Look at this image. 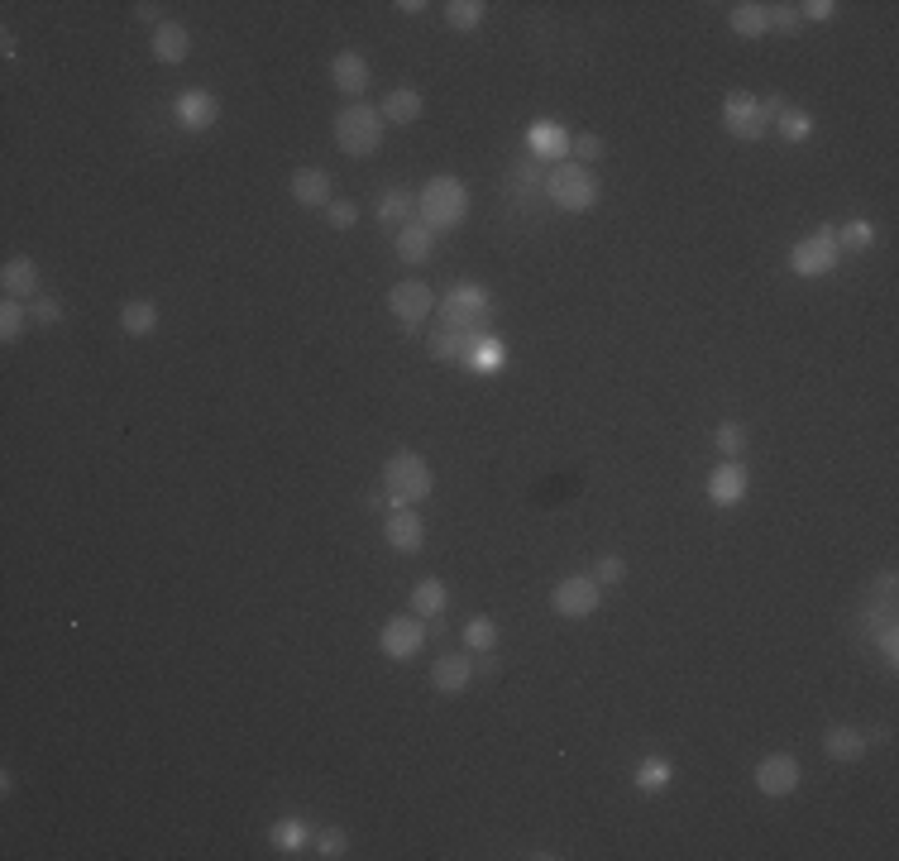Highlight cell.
<instances>
[{"label": "cell", "instance_id": "1", "mask_svg": "<svg viewBox=\"0 0 899 861\" xmlns=\"http://www.w3.org/2000/svg\"><path fill=\"white\" fill-rule=\"evenodd\" d=\"M469 216V187L460 177H431L417 197V221L426 230H455Z\"/></svg>", "mask_w": 899, "mask_h": 861}, {"label": "cell", "instance_id": "2", "mask_svg": "<svg viewBox=\"0 0 899 861\" xmlns=\"http://www.w3.org/2000/svg\"><path fill=\"white\" fill-rule=\"evenodd\" d=\"M383 488H388V498H393V508H412V503H426L431 498V464L412 455V450H397L393 460L383 464Z\"/></svg>", "mask_w": 899, "mask_h": 861}, {"label": "cell", "instance_id": "3", "mask_svg": "<svg viewBox=\"0 0 899 861\" xmlns=\"http://www.w3.org/2000/svg\"><path fill=\"white\" fill-rule=\"evenodd\" d=\"M383 111H373L364 101H350L345 111L335 115V144L345 149L350 158H369L378 154V144H383Z\"/></svg>", "mask_w": 899, "mask_h": 861}, {"label": "cell", "instance_id": "4", "mask_svg": "<svg viewBox=\"0 0 899 861\" xmlns=\"http://www.w3.org/2000/svg\"><path fill=\"white\" fill-rule=\"evenodd\" d=\"M546 197L560 206V211H589L598 201V177L584 168V163H555L546 173Z\"/></svg>", "mask_w": 899, "mask_h": 861}, {"label": "cell", "instance_id": "5", "mask_svg": "<svg viewBox=\"0 0 899 861\" xmlns=\"http://www.w3.org/2000/svg\"><path fill=\"white\" fill-rule=\"evenodd\" d=\"M837 230L833 225H823L818 235H809V240H799L790 249V268L799 273V278H823V273H833L837 268Z\"/></svg>", "mask_w": 899, "mask_h": 861}, {"label": "cell", "instance_id": "6", "mask_svg": "<svg viewBox=\"0 0 899 861\" xmlns=\"http://www.w3.org/2000/svg\"><path fill=\"white\" fill-rule=\"evenodd\" d=\"M488 311H493V297L474 283H460L445 292V326H479V331H488Z\"/></svg>", "mask_w": 899, "mask_h": 861}, {"label": "cell", "instance_id": "7", "mask_svg": "<svg viewBox=\"0 0 899 861\" xmlns=\"http://www.w3.org/2000/svg\"><path fill=\"white\" fill-rule=\"evenodd\" d=\"M550 608H555L560 618H589L593 608H598V584H593V574H570V579H560V584L550 589Z\"/></svg>", "mask_w": 899, "mask_h": 861}, {"label": "cell", "instance_id": "8", "mask_svg": "<svg viewBox=\"0 0 899 861\" xmlns=\"http://www.w3.org/2000/svg\"><path fill=\"white\" fill-rule=\"evenodd\" d=\"M723 125L732 139H761V134L770 130V120L761 115V101L746 96V91H732L723 101Z\"/></svg>", "mask_w": 899, "mask_h": 861}, {"label": "cell", "instance_id": "9", "mask_svg": "<svg viewBox=\"0 0 899 861\" xmlns=\"http://www.w3.org/2000/svg\"><path fill=\"white\" fill-rule=\"evenodd\" d=\"M756 790L770 799H785L799 790V761H794L790 751H775V756H766L761 766H756Z\"/></svg>", "mask_w": 899, "mask_h": 861}, {"label": "cell", "instance_id": "10", "mask_svg": "<svg viewBox=\"0 0 899 861\" xmlns=\"http://www.w3.org/2000/svg\"><path fill=\"white\" fill-rule=\"evenodd\" d=\"M378 646H383V656H393V661H412L421 646H426V627H421L412 613H402V618L383 622V637H378Z\"/></svg>", "mask_w": 899, "mask_h": 861}, {"label": "cell", "instance_id": "11", "mask_svg": "<svg viewBox=\"0 0 899 861\" xmlns=\"http://www.w3.org/2000/svg\"><path fill=\"white\" fill-rule=\"evenodd\" d=\"M431 287L426 283H397L393 292H388V307H393V316L402 321V331H417L421 321L431 316Z\"/></svg>", "mask_w": 899, "mask_h": 861}, {"label": "cell", "instance_id": "12", "mask_svg": "<svg viewBox=\"0 0 899 861\" xmlns=\"http://www.w3.org/2000/svg\"><path fill=\"white\" fill-rule=\"evenodd\" d=\"M173 115H177L182 130H211L216 115H220V101L211 96V91H182V96L173 101Z\"/></svg>", "mask_w": 899, "mask_h": 861}, {"label": "cell", "instance_id": "13", "mask_svg": "<svg viewBox=\"0 0 899 861\" xmlns=\"http://www.w3.org/2000/svg\"><path fill=\"white\" fill-rule=\"evenodd\" d=\"M483 335H488V331H479V326H440V331L431 335V354H436L440 364H450V359H460V364H464Z\"/></svg>", "mask_w": 899, "mask_h": 861}, {"label": "cell", "instance_id": "14", "mask_svg": "<svg viewBox=\"0 0 899 861\" xmlns=\"http://www.w3.org/2000/svg\"><path fill=\"white\" fill-rule=\"evenodd\" d=\"M383 536H388V546H393V551L417 555L421 541H426V527H421L417 508H393V512H388V527H383Z\"/></svg>", "mask_w": 899, "mask_h": 861}, {"label": "cell", "instance_id": "15", "mask_svg": "<svg viewBox=\"0 0 899 861\" xmlns=\"http://www.w3.org/2000/svg\"><path fill=\"white\" fill-rule=\"evenodd\" d=\"M393 249L402 264H426L431 259V249H436V230H426L421 221H407L393 230Z\"/></svg>", "mask_w": 899, "mask_h": 861}, {"label": "cell", "instance_id": "16", "mask_svg": "<svg viewBox=\"0 0 899 861\" xmlns=\"http://www.w3.org/2000/svg\"><path fill=\"white\" fill-rule=\"evenodd\" d=\"M708 498L718 503V508H732V503H742L746 498V469L737 460L718 464L713 474H708Z\"/></svg>", "mask_w": 899, "mask_h": 861}, {"label": "cell", "instance_id": "17", "mask_svg": "<svg viewBox=\"0 0 899 861\" xmlns=\"http://www.w3.org/2000/svg\"><path fill=\"white\" fill-rule=\"evenodd\" d=\"M469 675H474V665H469V656H440L436 665H431V685L440 689V694H464L469 689Z\"/></svg>", "mask_w": 899, "mask_h": 861}, {"label": "cell", "instance_id": "18", "mask_svg": "<svg viewBox=\"0 0 899 861\" xmlns=\"http://www.w3.org/2000/svg\"><path fill=\"white\" fill-rule=\"evenodd\" d=\"M154 58L158 63H182V58H187V53H192V34H187V29H182V24H173V20H163L154 29Z\"/></svg>", "mask_w": 899, "mask_h": 861}, {"label": "cell", "instance_id": "19", "mask_svg": "<svg viewBox=\"0 0 899 861\" xmlns=\"http://www.w3.org/2000/svg\"><path fill=\"white\" fill-rule=\"evenodd\" d=\"M330 82L345 91V96H359V91L369 87V63H364L359 53H335V63H330Z\"/></svg>", "mask_w": 899, "mask_h": 861}, {"label": "cell", "instance_id": "20", "mask_svg": "<svg viewBox=\"0 0 899 861\" xmlns=\"http://www.w3.org/2000/svg\"><path fill=\"white\" fill-rule=\"evenodd\" d=\"M527 144H531V154L536 158H565L570 154V134H565V125H555V120H536L527 134Z\"/></svg>", "mask_w": 899, "mask_h": 861}, {"label": "cell", "instance_id": "21", "mask_svg": "<svg viewBox=\"0 0 899 861\" xmlns=\"http://www.w3.org/2000/svg\"><path fill=\"white\" fill-rule=\"evenodd\" d=\"M0 287H5V297H34L39 292V264L34 259H10V264L0 268Z\"/></svg>", "mask_w": 899, "mask_h": 861}, {"label": "cell", "instance_id": "22", "mask_svg": "<svg viewBox=\"0 0 899 861\" xmlns=\"http://www.w3.org/2000/svg\"><path fill=\"white\" fill-rule=\"evenodd\" d=\"M378 111H383V120H388V125H417L426 106H421V96L412 87H397V91H388V96H383V106H378Z\"/></svg>", "mask_w": 899, "mask_h": 861}, {"label": "cell", "instance_id": "23", "mask_svg": "<svg viewBox=\"0 0 899 861\" xmlns=\"http://www.w3.org/2000/svg\"><path fill=\"white\" fill-rule=\"evenodd\" d=\"M823 747H828V756H833V761H861V756H866V747H871V737H866L861 728H847V723H842V728H828Z\"/></svg>", "mask_w": 899, "mask_h": 861}, {"label": "cell", "instance_id": "24", "mask_svg": "<svg viewBox=\"0 0 899 861\" xmlns=\"http://www.w3.org/2000/svg\"><path fill=\"white\" fill-rule=\"evenodd\" d=\"M292 201H297V206H330V177L321 173V168L292 173Z\"/></svg>", "mask_w": 899, "mask_h": 861}, {"label": "cell", "instance_id": "25", "mask_svg": "<svg viewBox=\"0 0 899 861\" xmlns=\"http://www.w3.org/2000/svg\"><path fill=\"white\" fill-rule=\"evenodd\" d=\"M727 24H732V34H742V39H761L770 24H766V5H756V0H742V5H732L727 10Z\"/></svg>", "mask_w": 899, "mask_h": 861}, {"label": "cell", "instance_id": "26", "mask_svg": "<svg viewBox=\"0 0 899 861\" xmlns=\"http://www.w3.org/2000/svg\"><path fill=\"white\" fill-rule=\"evenodd\" d=\"M378 221L388 225V230H397V225L412 221V192H402V187H388V192H383V201H378Z\"/></svg>", "mask_w": 899, "mask_h": 861}, {"label": "cell", "instance_id": "27", "mask_svg": "<svg viewBox=\"0 0 899 861\" xmlns=\"http://www.w3.org/2000/svg\"><path fill=\"white\" fill-rule=\"evenodd\" d=\"M412 613L417 618H440L445 613V584L440 579H421L412 589Z\"/></svg>", "mask_w": 899, "mask_h": 861}, {"label": "cell", "instance_id": "28", "mask_svg": "<svg viewBox=\"0 0 899 861\" xmlns=\"http://www.w3.org/2000/svg\"><path fill=\"white\" fill-rule=\"evenodd\" d=\"M469 369H479V374H498L507 364V350H503V340H493V335H483L479 345H474V354L464 359Z\"/></svg>", "mask_w": 899, "mask_h": 861}, {"label": "cell", "instance_id": "29", "mask_svg": "<svg viewBox=\"0 0 899 861\" xmlns=\"http://www.w3.org/2000/svg\"><path fill=\"white\" fill-rule=\"evenodd\" d=\"M120 326L130 335H149L158 326V307L154 302H125V307H120Z\"/></svg>", "mask_w": 899, "mask_h": 861}, {"label": "cell", "instance_id": "30", "mask_svg": "<svg viewBox=\"0 0 899 861\" xmlns=\"http://www.w3.org/2000/svg\"><path fill=\"white\" fill-rule=\"evenodd\" d=\"M29 321H34V316H29V311H24L15 297H5V307H0V340H5V345H15Z\"/></svg>", "mask_w": 899, "mask_h": 861}, {"label": "cell", "instance_id": "31", "mask_svg": "<svg viewBox=\"0 0 899 861\" xmlns=\"http://www.w3.org/2000/svg\"><path fill=\"white\" fill-rule=\"evenodd\" d=\"M536 187H546V173L536 168V163H517L512 173H507V192H512V201H522V192H536Z\"/></svg>", "mask_w": 899, "mask_h": 861}, {"label": "cell", "instance_id": "32", "mask_svg": "<svg viewBox=\"0 0 899 861\" xmlns=\"http://www.w3.org/2000/svg\"><path fill=\"white\" fill-rule=\"evenodd\" d=\"M483 0H450L445 5V20H450V29H479L483 24Z\"/></svg>", "mask_w": 899, "mask_h": 861}, {"label": "cell", "instance_id": "33", "mask_svg": "<svg viewBox=\"0 0 899 861\" xmlns=\"http://www.w3.org/2000/svg\"><path fill=\"white\" fill-rule=\"evenodd\" d=\"M311 833L302 818H283V823H273V847H283V852H297V847H307Z\"/></svg>", "mask_w": 899, "mask_h": 861}, {"label": "cell", "instance_id": "34", "mask_svg": "<svg viewBox=\"0 0 899 861\" xmlns=\"http://www.w3.org/2000/svg\"><path fill=\"white\" fill-rule=\"evenodd\" d=\"M636 785H641V790H665V785H670V761L646 756V761L636 766Z\"/></svg>", "mask_w": 899, "mask_h": 861}, {"label": "cell", "instance_id": "35", "mask_svg": "<svg viewBox=\"0 0 899 861\" xmlns=\"http://www.w3.org/2000/svg\"><path fill=\"white\" fill-rule=\"evenodd\" d=\"M842 244H847V249H871V244H876V225L871 221L842 225V230H837V249H842Z\"/></svg>", "mask_w": 899, "mask_h": 861}, {"label": "cell", "instance_id": "36", "mask_svg": "<svg viewBox=\"0 0 899 861\" xmlns=\"http://www.w3.org/2000/svg\"><path fill=\"white\" fill-rule=\"evenodd\" d=\"M775 125H780V134H785L790 144H799V139H809V134H813V115L809 111H794V106H790V111L780 115Z\"/></svg>", "mask_w": 899, "mask_h": 861}, {"label": "cell", "instance_id": "37", "mask_svg": "<svg viewBox=\"0 0 899 861\" xmlns=\"http://www.w3.org/2000/svg\"><path fill=\"white\" fill-rule=\"evenodd\" d=\"M464 641H469V651H493V641H498L493 618H474L469 627H464Z\"/></svg>", "mask_w": 899, "mask_h": 861}, {"label": "cell", "instance_id": "38", "mask_svg": "<svg viewBox=\"0 0 899 861\" xmlns=\"http://www.w3.org/2000/svg\"><path fill=\"white\" fill-rule=\"evenodd\" d=\"M766 24L780 29V34H794L804 24V15H799V5H766Z\"/></svg>", "mask_w": 899, "mask_h": 861}, {"label": "cell", "instance_id": "39", "mask_svg": "<svg viewBox=\"0 0 899 861\" xmlns=\"http://www.w3.org/2000/svg\"><path fill=\"white\" fill-rule=\"evenodd\" d=\"M622 579H627V565H622L617 555H603V560L593 565V584H603V589H613Z\"/></svg>", "mask_w": 899, "mask_h": 861}, {"label": "cell", "instance_id": "40", "mask_svg": "<svg viewBox=\"0 0 899 861\" xmlns=\"http://www.w3.org/2000/svg\"><path fill=\"white\" fill-rule=\"evenodd\" d=\"M316 857H326V861H340V857H345V833H340V828H326V833H316Z\"/></svg>", "mask_w": 899, "mask_h": 861}, {"label": "cell", "instance_id": "41", "mask_svg": "<svg viewBox=\"0 0 899 861\" xmlns=\"http://www.w3.org/2000/svg\"><path fill=\"white\" fill-rule=\"evenodd\" d=\"M570 154L574 163H593V158H603V139L598 134H579V139H570Z\"/></svg>", "mask_w": 899, "mask_h": 861}, {"label": "cell", "instance_id": "42", "mask_svg": "<svg viewBox=\"0 0 899 861\" xmlns=\"http://www.w3.org/2000/svg\"><path fill=\"white\" fill-rule=\"evenodd\" d=\"M29 316H34V326H58V321H63V307H58L53 297H34Z\"/></svg>", "mask_w": 899, "mask_h": 861}, {"label": "cell", "instance_id": "43", "mask_svg": "<svg viewBox=\"0 0 899 861\" xmlns=\"http://www.w3.org/2000/svg\"><path fill=\"white\" fill-rule=\"evenodd\" d=\"M742 445H746L742 426H737V421H723V426H718V450H723V455H742Z\"/></svg>", "mask_w": 899, "mask_h": 861}, {"label": "cell", "instance_id": "44", "mask_svg": "<svg viewBox=\"0 0 899 861\" xmlns=\"http://www.w3.org/2000/svg\"><path fill=\"white\" fill-rule=\"evenodd\" d=\"M326 216H330V225H335V230H350V225L359 221V206H354V201H330Z\"/></svg>", "mask_w": 899, "mask_h": 861}, {"label": "cell", "instance_id": "45", "mask_svg": "<svg viewBox=\"0 0 899 861\" xmlns=\"http://www.w3.org/2000/svg\"><path fill=\"white\" fill-rule=\"evenodd\" d=\"M799 15H804V20H833L837 5L833 0H809V5H799Z\"/></svg>", "mask_w": 899, "mask_h": 861}, {"label": "cell", "instance_id": "46", "mask_svg": "<svg viewBox=\"0 0 899 861\" xmlns=\"http://www.w3.org/2000/svg\"><path fill=\"white\" fill-rule=\"evenodd\" d=\"M785 111H790V101H785V96H766V101H761V115H766V120H780Z\"/></svg>", "mask_w": 899, "mask_h": 861}, {"label": "cell", "instance_id": "47", "mask_svg": "<svg viewBox=\"0 0 899 861\" xmlns=\"http://www.w3.org/2000/svg\"><path fill=\"white\" fill-rule=\"evenodd\" d=\"M880 656H885V661H895V656H899V637H895V627H885V637H880Z\"/></svg>", "mask_w": 899, "mask_h": 861}, {"label": "cell", "instance_id": "48", "mask_svg": "<svg viewBox=\"0 0 899 861\" xmlns=\"http://www.w3.org/2000/svg\"><path fill=\"white\" fill-rule=\"evenodd\" d=\"M134 20L154 24V29H158V24H163V20H158V5H149V0H139V5H134Z\"/></svg>", "mask_w": 899, "mask_h": 861}]
</instances>
